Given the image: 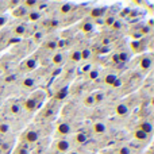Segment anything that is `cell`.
<instances>
[{
    "label": "cell",
    "mask_w": 154,
    "mask_h": 154,
    "mask_svg": "<svg viewBox=\"0 0 154 154\" xmlns=\"http://www.w3.org/2000/svg\"><path fill=\"white\" fill-rule=\"evenodd\" d=\"M43 100H45V93H43L42 91H38V92H35L34 95H31L29 99L24 100L23 107H24L26 111L34 112V111H37L41 106H42Z\"/></svg>",
    "instance_id": "obj_1"
},
{
    "label": "cell",
    "mask_w": 154,
    "mask_h": 154,
    "mask_svg": "<svg viewBox=\"0 0 154 154\" xmlns=\"http://www.w3.org/2000/svg\"><path fill=\"white\" fill-rule=\"evenodd\" d=\"M53 149H54V152H57L60 154H66L72 149V143H70V141H68L65 138H60L53 143Z\"/></svg>",
    "instance_id": "obj_2"
},
{
    "label": "cell",
    "mask_w": 154,
    "mask_h": 154,
    "mask_svg": "<svg viewBox=\"0 0 154 154\" xmlns=\"http://www.w3.org/2000/svg\"><path fill=\"white\" fill-rule=\"evenodd\" d=\"M39 139V133L37 130H26L20 137V141L24 142L26 145H31V143H37Z\"/></svg>",
    "instance_id": "obj_3"
},
{
    "label": "cell",
    "mask_w": 154,
    "mask_h": 154,
    "mask_svg": "<svg viewBox=\"0 0 154 154\" xmlns=\"http://www.w3.org/2000/svg\"><path fill=\"white\" fill-rule=\"evenodd\" d=\"M38 66V60L35 57H30V58L24 60L20 65L22 70H26V72H31V70H35Z\"/></svg>",
    "instance_id": "obj_4"
},
{
    "label": "cell",
    "mask_w": 154,
    "mask_h": 154,
    "mask_svg": "<svg viewBox=\"0 0 154 154\" xmlns=\"http://www.w3.org/2000/svg\"><path fill=\"white\" fill-rule=\"evenodd\" d=\"M72 133V126L68 122H61L58 123V126L56 127V134L60 137H66Z\"/></svg>",
    "instance_id": "obj_5"
},
{
    "label": "cell",
    "mask_w": 154,
    "mask_h": 154,
    "mask_svg": "<svg viewBox=\"0 0 154 154\" xmlns=\"http://www.w3.org/2000/svg\"><path fill=\"white\" fill-rule=\"evenodd\" d=\"M152 64H153V57L152 54H146L141 58L139 61V68H141L142 72H147V70L152 68Z\"/></svg>",
    "instance_id": "obj_6"
},
{
    "label": "cell",
    "mask_w": 154,
    "mask_h": 154,
    "mask_svg": "<svg viewBox=\"0 0 154 154\" xmlns=\"http://www.w3.org/2000/svg\"><path fill=\"white\" fill-rule=\"evenodd\" d=\"M108 11V8L107 7H95L91 10L89 12V16L92 19H100V18H104V15H106V12Z\"/></svg>",
    "instance_id": "obj_7"
},
{
    "label": "cell",
    "mask_w": 154,
    "mask_h": 154,
    "mask_svg": "<svg viewBox=\"0 0 154 154\" xmlns=\"http://www.w3.org/2000/svg\"><path fill=\"white\" fill-rule=\"evenodd\" d=\"M128 112H130V108H128V106L126 103H119L115 107V114L119 118H126L128 115Z\"/></svg>",
    "instance_id": "obj_8"
},
{
    "label": "cell",
    "mask_w": 154,
    "mask_h": 154,
    "mask_svg": "<svg viewBox=\"0 0 154 154\" xmlns=\"http://www.w3.org/2000/svg\"><path fill=\"white\" fill-rule=\"evenodd\" d=\"M22 88L23 89H34L35 85H37V80L34 77H24L20 82Z\"/></svg>",
    "instance_id": "obj_9"
},
{
    "label": "cell",
    "mask_w": 154,
    "mask_h": 154,
    "mask_svg": "<svg viewBox=\"0 0 154 154\" xmlns=\"http://www.w3.org/2000/svg\"><path fill=\"white\" fill-rule=\"evenodd\" d=\"M138 130L143 131L145 134H147L150 137L153 134V125L150 122H147V120H143V122H141L138 125Z\"/></svg>",
    "instance_id": "obj_10"
},
{
    "label": "cell",
    "mask_w": 154,
    "mask_h": 154,
    "mask_svg": "<svg viewBox=\"0 0 154 154\" xmlns=\"http://www.w3.org/2000/svg\"><path fill=\"white\" fill-rule=\"evenodd\" d=\"M92 128H93V133L97 134V135H101V134H104L107 131V126L104 122H95Z\"/></svg>",
    "instance_id": "obj_11"
},
{
    "label": "cell",
    "mask_w": 154,
    "mask_h": 154,
    "mask_svg": "<svg viewBox=\"0 0 154 154\" xmlns=\"http://www.w3.org/2000/svg\"><path fill=\"white\" fill-rule=\"evenodd\" d=\"M68 93H69V87L65 85V87H62L61 89H58L56 92V95H54V100H58V101L64 100V99L68 96Z\"/></svg>",
    "instance_id": "obj_12"
},
{
    "label": "cell",
    "mask_w": 154,
    "mask_h": 154,
    "mask_svg": "<svg viewBox=\"0 0 154 154\" xmlns=\"http://www.w3.org/2000/svg\"><path fill=\"white\" fill-rule=\"evenodd\" d=\"M51 62H53V65H56V66H61V65L65 62L64 54H62L61 51H57V53H54V56L51 57Z\"/></svg>",
    "instance_id": "obj_13"
},
{
    "label": "cell",
    "mask_w": 154,
    "mask_h": 154,
    "mask_svg": "<svg viewBox=\"0 0 154 154\" xmlns=\"http://www.w3.org/2000/svg\"><path fill=\"white\" fill-rule=\"evenodd\" d=\"M133 138L135 139V141H139V142H146V141H149L150 137L147 135V134H145L143 131H141V130L137 128V130L133 133Z\"/></svg>",
    "instance_id": "obj_14"
},
{
    "label": "cell",
    "mask_w": 154,
    "mask_h": 154,
    "mask_svg": "<svg viewBox=\"0 0 154 154\" xmlns=\"http://www.w3.org/2000/svg\"><path fill=\"white\" fill-rule=\"evenodd\" d=\"M88 139H89V137H88L85 133H79L75 135V143L79 145V146H81V145L87 143Z\"/></svg>",
    "instance_id": "obj_15"
},
{
    "label": "cell",
    "mask_w": 154,
    "mask_h": 154,
    "mask_svg": "<svg viewBox=\"0 0 154 154\" xmlns=\"http://www.w3.org/2000/svg\"><path fill=\"white\" fill-rule=\"evenodd\" d=\"M12 32L14 35H16V38H20L26 32V26L24 24H16V26L12 27Z\"/></svg>",
    "instance_id": "obj_16"
},
{
    "label": "cell",
    "mask_w": 154,
    "mask_h": 154,
    "mask_svg": "<svg viewBox=\"0 0 154 154\" xmlns=\"http://www.w3.org/2000/svg\"><path fill=\"white\" fill-rule=\"evenodd\" d=\"M43 48H45L46 50H50V51L57 50V48H58V41H56V39H49V41H46V42L43 43Z\"/></svg>",
    "instance_id": "obj_17"
},
{
    "label": "cell",
    "mask_w": 154,
    "mask_h": 154,
    "mask_svg": "<svg viewBox=\"0 0 154 154\" xmlns=\"http://www.w3.org/2000/svg\"><path fill=\"white\" fill-rule=\"evenodd\" d=\"M73 8H75V7H73L72 3H62V4L60 5L58 10H60V14H62V15H68V14H69Z\"/></svg>",
    "instance_id": "obj_18"
},
{
    "label": "cell",
    "mask_w": 154,
    "mask_h": 154,
    "mask_svg": "<svg viewBox=\"0 0 154 154\" xmlns=\"http://www.w3.org/2000/svg\"><path fill=\"white\" fill-rule=\"evenodd\" d=\"M54 115H56V109H54L53 107H48V108H45L42 112H41V116H42L43 119H50V118H53Z\"/></svg>",
    "instance_id": "obj_19"
},
{
    "label": "cell",
    "mask_w": 154,
    "mask_h": 154,
    "mask_svg": "<svg viewBox=\"0 0 154 154\" xmlns=\"http://www.w3.org/2000/svg\"><path fill=\"white\" fill-rule=\"evenodd\" d=\"M118 80V76L115 75V73H108V75H106V77H104V84L108 85V87H112L114 85V82Z\"/></svg>",
    "instance_id": "obj_20"
},
{
    "label": "cell",
    "mask_w": 154,
    "mask_h": 154,
    "mask_svg": "<svg viewBox=\"0 0 154 154\" xmlns=\"http://www.w3.org/2000/svg\"><path fill=\"white\" fill-rule=\"evenodd\" d=\"M93 29H95V26H93V23L89 20L82 22L81 26H80V30H81L82 32H91V31H93Z\"/></svg>",
    "instance_id": "obj_21"
},
{
    "label": "cell",
    "mask_w": 154,
    "mask_h": 154,
    "mask_svg": "<svg viewBox=\"0 0 154 154\" xmlns=\"http://www.w3.org/2000/svg\"><path fill=\"white\" fill-rule=\"evenodd\" d=\"M69 60L72 62H75V64L82 61V60H81V50H73L72 53H70V56H69Z\"/></svg>",
    "instance_id": "obj_22"
},
{
    "label": "cell",
    "mask_w": 154,
    "mask_h": 154,
    "mask_svg": "<svg viewBox=\"0 0 154 154\" xmlns=\"http://www.w3.org/2000/svg\"><path fill=\"white\" fill-rule=\"evenodd\" d=\"M92 96H93V100H95V104L101 103V101L104 100V97H106V95H104L103 91H96V92L92 93Z\"/></svg>",
    "instance_id": "obj_23"
},
{
    "label": "cell",
    "mask_w": 154,
    "mask_h": 154,
    "mask_svg": "<svg viewBox=\"0 0 154 154\" xmlns=\"http://www.w3.org/2000/svg\"><path fill=\"white\" fill-rule=\"evenodd\" d=\"M27 18H29V20H31V22H37V20H39V18H41V12L39 11H35V10H31L30 12H27Z\"/></svg>",
    "instance_id": "obj_24"
},
{
    "label": "cell",
    "mask_w": 154,
    "mask_h": 154,
    "mask_svg": "<svg viewBox=\"0 0 154 154\" xmlns=\"http://www.w3.org/2000/svg\"><path fill=\"white\" fill-rule=\"evenodd\" d=\"M20 111H22V107H20V104H19V103L14 101V103L10 104V112L12 115H19V114H20Z\"/></svg>",
    "instance_id": "obj_25"
},
{
    "label": "cell",
    "mask_w": 154,
    "mask_h": 154,
    "mask_svg": "<svg viewBox=\"0 0 154 154\" xmlns=\"http://www.w3.org/2000/svg\"><path fill=\"white\" fill-rule=\"evenodd\" d=\"M82 103H84L85 107H93V106H96V104H95V100H93L92 93H89V95L85 96L84 100H82Z\"/></svg>",
    "instance_id": "obj_26"
},
{
    "label": "cell",
    "mask_w": 154,
    "mask_h": 154,
    "mask_svg": "<svg viewBox=\"0 0 154 154\" xmlns=\"http://www.w3.org/2000/svg\"><path fill=\"white\" fill-rule=\"evenodd\" d=\"M10 130H11V126L8 125V123H5V122L0 123V134H2V135L8 134V133H10Z\"/></svg>",
    "instance_id": "obj_27"
},
{
    "label": "cell",
    "mask_w": 154,
    "mask_h": 154,
    "mask_svg": "<svg viewBox=\"0 0 154 154\" xmlns=\"http://www.w3.org/2000/svg\"><path fill=\"white\" fill-rule=\"evenodd\" d=\"M116 16L115 15H111V16H107V18H104V26H107V27H111L112 24L115 23V20H116Z\"/></svg>",
    "instance_id": "obj_28"
},
{
    "label": "cell",
    "mask_w": 154,
    "mask_h": 154,
    "mask_svg": "<svg viewBox=\"0 0 154 154\" xmlns=\"http://www.w3.org/2000/svg\"><path fill=\"white\" fill-rule=\"evenodd\" d=\"M22 5H23L24 8H30V10H32V8H35L38 5V2L37 0H30V2H23V3H20Z\"/></svg>",
    "instance_id": "obj_29"
},
{
    "label": "cell",
    "mask_w": 154,
    "mask_h": 154,
    "mask_svg": "<svg viewBox=\"0 0 154 154\" xmlns=\"http://www.w3.org/2000/svg\"><path fill=\"white\" fill-rule=\"evenodd\" d=\"M14 154H29V147H27V145H24V146H23V145L18 146Z\"/></svg>",
    "instance_id": "obj_30"
},
{
    "label": "cell",
    "mask_w": 154,
    "mask_h": 154,
    "mask_svg": "<svg viewBox=\"0 0 154 154\" xmlns=\"http://www.w3.org/2000/svg\"><path fill=\"white\" fill-rule=\"evenodd\" d=\"M99 76H100V70H99V69H92L89 73H88L87 77H88L89 80H96Z\"/></svg>",
    "instance_id": "obj_31"
},
{
    "label": "cell",
    "mask_w": 154,
    "mask_h": 154,
    "mask_svg": "<svg viewBox=\"0 0 154 154\" xmlns=\"http://www.w3.org/2000/svg\"><path fill=\"white\" fill-rule=\"evenodd\" d=\"M128 60V54L127 53H119L116 56V61H120V62H126Z\"/></svg>",
    "instance_id": "obj_32"
},
{
    "label": "cell",
    "mask_w": 154,
    "mask_h": 154,
    "mask_svg": "<svg viewBox=\"0 0 154 154\" xmlns=\"http://www.w3.org/2000/svg\"><path fill=\"white\" fill-rule=\"evenodd\" d=\"M118 154H131V150L127 146H120L118 149Z\"/></svg>",
    "instance_id": "obj_33"
},
{
    "label": "cell",
    "mask_w": 154,
    "mask_h": 154,
    "mask_svg": "<svg viewBox=\"0 0 154 154\" xmlns=\"http://www.w3.org/2000/svg\"><path fill=\"white\" fill-rule=\"evenodd\" d=\"M89 57H91L89 49H84V50H81V60H88Z\"/></svg>",
    "instance_id": "obj_34"
},
{
    "label": "cell",
    "mask_w": 154,
    "mask_h": 154,
    "mask_svg": "<svg viewBox=\"0 0 154 154\" xmlns=\"http://www.w3.org/2000/svg\"><path fill=\"white\" fill-rule=\"evenodd\" d=\"M7 22H8V15H5V14L0 15V29H2L4 24H7Z\"/></svg>",
    "instance_id": "obj_35"
},
{
    "label": "cell",
    "mask_w": 154,
    "mask_h": 154,
    "mask_svg": "<svg viewBox=\"0 0 154 154\" xmlns=\"http://www.w3.org/2000/svg\"><path fill=\"white\" fill-rule=\"evenodd\" d=\"M42 39H43V32H35L34 34V41L35 42H42Z\"/></svg>",
    "instance_id": "obj_36"
},
{
    "label": "cell",
    "mask_w": 154,
    "mask_h": 154,
    "mask_svg": "<svg viewBox=\"0 0 154 154\" xmlns=\"http://www.w3.org/2000/svg\"><path fill=\"white\" fill-rule=\"evenodd\" d=\"M120 27H122V22H120L119 19H116V20H115V23L111 26V29L112 30H119Z\"/></svg>",
    "instance_id": "obj_37"
},
{
    "label": "cell",
    "mask_w": 154,
    "mask_h": 154,
    "mask_svg": "<svg viewBox=\"0 0 154 154\" xmlns=\"http://www.w3.org/2000/svg\"><path fill=\"white\" fill-rule=\"evenodd\" d=\"M15 80H16V76H15V75H10V76H7V77H5V80H4V81L7 82V84H11V82H14V81H15Z\"/></svg>",
    "instance_id": "obj_38"
},
{
    "label": "cell",
    "mask_w": 154,
    "mask_h": 154,
    "mask_svg": "<svg viewBox=\"0 0 154 154\" xmlns=\"http://www.w3.org/2000/svg\"><path fill=\"white\" fill-rule=\"evenodd\" d=\"M5 8H7V3L0 2V15H3V12L5 11Z\"/></svg>",
    "instance_id": "obj_39"
},
{
    "label": "cell",
    "mask_w": 154,
    "mask_h": 154,
    "mask_svg": "<svg viewBox=\"0 0 154 154\" xmlns=\"http://www.w3.org/2000/svg\"><path fill=\"white\" fill-rule=\"evenodd\" d=\"M150 27L149 26H145V27H142V30H141V34H147V32H150Z\"/></svg>",
    "instance_id": "obj_40"
},
{
    "label": "cell",
    "mask_w": 154,
    "mask_h": 154,
    "mask_svg": "<svg viewBox=\"0 0 154 154\" xmlns=\"http://www.w3.org/2000/svg\"><path fill=\"white\" fill-rule=\"evenodd\" d=\"M120 84H122V81H120V80H119V79H118V80H116V81H115V82H114V85H112V87H114V88H116V87H120Z\"/></svg>",
    "instance_id": "obj_41"
},
{
    "label": "cell",
    "mask_w": 154,
    "mask_h": 154,
    "mask_svg": "<svg viewBox=\"0 0 154 154\" xmlns=\"http://www.w3.org/2000/svg\"><path fill=\"white\" fill-rule=\"evenodd\" d=\"M66 154H81V153H79V152H69V153H66Z\"/></svg>",
    "instance_id": "obj_42"
},
{
    "label": "cell",
    "mask_w": 154,
    "mask_h": 154,
    "mask_svg": "<svg viewBox=\"0 0 154 154\" xmlns=\"http://www.w3.org/2000/svg\"><path fill=\"white\" fill-rule=\"evenodd\" d=\"M48 154H50V153H48Z\"/></svg>",
    "instance_id": "obj_43"
}]
</instances>
